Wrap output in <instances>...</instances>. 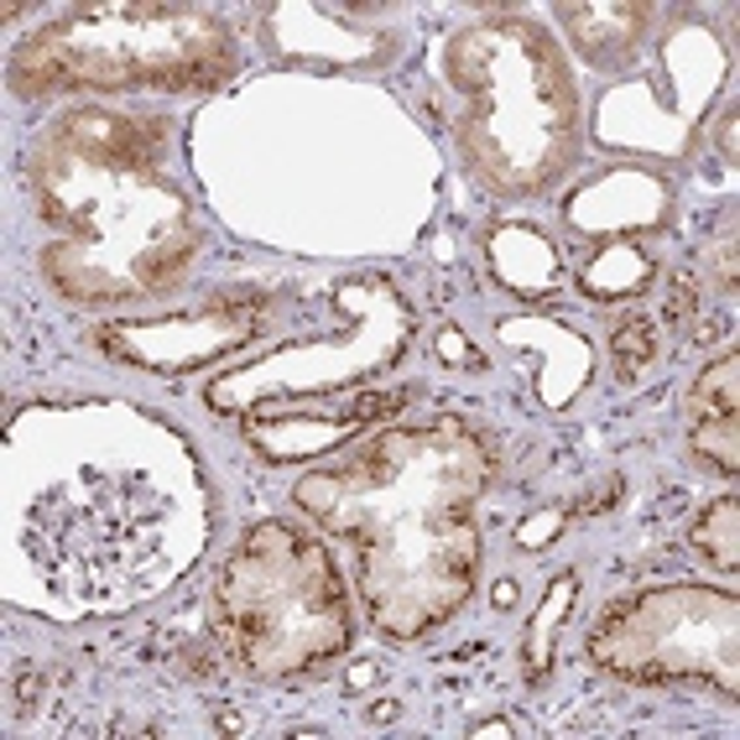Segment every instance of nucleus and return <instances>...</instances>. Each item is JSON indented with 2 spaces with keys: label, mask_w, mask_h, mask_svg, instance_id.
<instances>
[{
  "label": "nucleus",
  "mask_w": 740,
  "mask_h": 740,
  "mask_svg": "<svg viewBox=\"0 0 740 740\" xmlns=\"http://www.w3.org/2000/svg\"><path fill=\"white\" fill-rule=\"evenodd\" d=\"M657 349H662L657 324H647V318H626V324L616 328V376L637 381L641 371L657 361Z\"/></svg>",
  "instance_id": "obj_1"
},
{
  "label": "nucleus",
  "mask_w": 740,
  "mask_h": 740,
  "mask_svg": "<svg viewBox=\"0 0 740 740\" xmlns=\"http://www.w3.org/2000/svg\"><path fill=\"white\" fill-rule=\"evenodd\" d=\"M689 313H693V282L678 276V282H672V297H668V324H689Z\"/></svg>",
  "instance_id": "obj_2"
}]
</instances>
